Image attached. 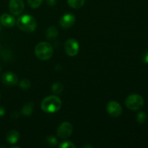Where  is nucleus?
I'll return each instance as SVG.
<instances>
[{"label":"nucleus","instance_id":"1","mask_svg":"<svg viewBox=\"0 0 148 148\" xmlns=\"http://www.w3.org/2000/svg\"><path fill=\"white\" fill-rule=\"evenodd\" d=\"M62 102L59 97L51 95L46 97L41 103V108L44 112L48 114L57 112L62 108Z\"/></svg>","mask_w":148,"mask_h":148},{"label":"nucleus","instance_id":"2","mask_svg":"<svg viewBox=\"0 0 148 148\" xmlns=\"http://www.w3.org/2000/svg\"><path fill=\"white\" fill-rule=\"evenodd\" d=\"M16 23L20 30L26 33L34 31L37 27L36 20L30 14H23L18 17Z\"/></svg>","mask_w":148,"mask_h":148},{"label":"nucleus","instance_id":"3","mask_svg":"<svg viewBox=\"0 0 148 148\" xmlns=\"http://www.w3.org/2000/svg\"><path fill=\"white\" fill-rule=\"evenodd\" d=\"M53 49L51 45L48 42H40L35 48V53L40 60H48L52 56Z\"/></svg>","mask_w":148,"mask_h":148},{"label":"nucleus","instance_id":"4","mask_svg":"<svg viewBox=\"0 0 148 148\" xmlns=\"http://www.w3.org/2000/svg\"><path fill=\"white\" fill-rule=\"evenodd\" d=\"M145 104L143 97L138 94H132L126 98L125 105L127 108L132 111H137L143 107Z\"/></svg>","mask_w":148,"mask_h":148},{"label":"nucleus","instance_id":"5","mask_svg":"<svg viewBox=\"0 0 148 148\" xmlns=\"http://www.w3.org/2000/svg\"><path fill=\"white\" fill-rule=\"evenodd\" d=\"M72 131H73V126L72 125V124L68 121H65L62 123L58 127L57 135L59 138L65 140L70 137Z\"/></svg>","mask_w":148,"mask_h":148},{"label":"nucleus","instance_id":"6","mask_svg":"<svg viewBox=\"0 0 148 148\" xmlns=\"http://www.w3.org/2000/svg\"><path fill=\"white\" fill-rule=\"evenodd\" d=\"M64 50L68 56H76L79 50V43L74 38L68 39V40H66L64 43Z\"/></svg>","mask_w":148,"mask_h":148},{"label":"nucleus","instance_id":"7","mask_svg":"<svg viewBox=\"0 0 148 148\" xmlns=\"http://www.w3.org/2000/svg\"><path fill=\"white\" fill-rule=\"evenodd\" d=\"M25 8L23 0H10L9 4V10L13 15H20Z\"/></svg>","mask_w":148,"mask_h":148},{"label":"nucleus","instance_id":"8","mask_svg":"<svg viewBox=\"0 0 148 148\" xmlns=\"http://www.w3.org/2000/svg\"><path fill=\"white\" fill-rule=\"evenodd\" d=\"M1 82L7 86H14L18 82V77L13 72H7L1 75Z\"/></svg>","mask_w":148,"mask_h":148},{"label":"nucleus","instance_id":"9","mask_svg":"<svg viewBox=\"0 0 148 148\" xmlns=\"http://www.w3.org/2000/svg\"><path fill=\"white\" fill-rule=\"evenodd\" d=\"M107 112L109 115L114 117H118L122 113L121 106L116 101H110L106 106Z\"/></svg>","mask_w":148,"mask_h":148},{"label":"nucleus","instance_id":"10","mask_svg":"<svg viewBox=\"0 0 148 148\" xmlns=\"http://www.w3.org/2000/svg\"><path fill=\"white\" fill-rule=\"evenodd\" d=\"M75 22V17L71 13L65 14L61 17L59 20V25L63 28H69L74 25Z\"/></svg>","mask_w":148,"mask_h":148},{"label":"nucleus","instance_id":"11","mask_svg":"<svg viewBox=\"0 0 148 148\" xmlns=\"http://www.w3.org/2000/svg\"><path fill=\"white\" fill-rule=\"evenodd\" d=\"M0 23L7 27H12L15 25L16 20L14 16L10 14H3L0 17Z\"/></svg>","mask_w":148,"mask_h":148},{"label":"nucleus","instance_id":"12","mask_svg":"<svg viewBox=\"0 0 148 148\" xmlns=\"http://www.w3.org/2000/svg\"><path fill=\"white\" fill-rule=\"evenodd\" d=\"M20 139V133L15 130H11L7 134V141L10 144L14 145L18 142Z\"/></svg>","mask_w":148,"mask_h":148},{"label":"nucleus","instance_id":"13","mask_svg":"<svg viewBox=\"0 0 148 148\" xmlns=\"http://www.w3.org/2000/svg\"><path fill=\"white\" fill-rule=\"evenodd\" d=\"M46 36L48 40H53L58 36V30L55 26H51L46 30Z\"/></svg>","mask_w":148,"mask_h":148},{"label":"nucleus","instance_id":"14","mask_svg":"<svg viewBox=\"0 0 148 148\" xmlns=\"http://www.w3.org/2000/svg\"><path fill=\"white\" fill-rule=\"evenodd\" d=\"M33 106H34V105H33V103L32 102L26 103L24 105V106H23V108H22V114L24 116H26L31 115L32 112L33 111Z\"/></svg>","mask_w":148,"mask_h":148},{"label":"nucleus","instance_id":"15","mask_svg":"<svg viewBox=\"0 0 148 148\" xmlns=\"http://www.w3.org/2000/svg\"><path fill=\"white\" fill-rule=\"evenodd\" d=\"M85 0H67V3L72 8L79 9L85 4Z\"/></svg>","mask_w":148,"mask_h":148},{"label":"nucleus","instance_id":"16","mask_svg":"<svg viewBox=\"0 0 148 148\" xmlns=\"http://www.w3.org/2000/svg\"><path fill=\"white\" fill-rule=\"evenodd\" d=\"M63 90H64L63 85L59 82H54L51 86V90L55 95H59V94L62 93Z\"/></svg>","mask_w":148,"mask_h":148},{"label":"nucleus","instance_id":"17","mask_svg":"<svg viewBox=\"0 0 148 148\" xmlns=\"http://www.w3.org/2000/svg\"><path fill=\"white\" fill-rule=\"evenodd\" d=\"M30 85H31V83H30V81L28 79H23V80L20 82V84H19L20 88L23 90L28 89L30 87Z\"/></svg>","mask_w":148,"mask_h":148},{"label":"nucleus","instance_id":"18","mask_svg":"<svg viewBox=\"0 0 148 148\" xmlns=\"http://www.w3.org/2000/svg\"><path fill=\"white\" fill-rule=\"evenodd\" d=\"M43 0H27L29 6L32 8H38L41 4Z\"/></svg>","mask_w":148,"mask_h":148},{"label":"nucleus","instance_id":"19","mask_svg":"<svg viewBox=\"0 0 148 148\" xmlns=\"http://www.w3.org/2000/svg\"><path fill=\"white\" fill-rule=\"evenodd\" d=\"M146 119H147V116H146L145 113L144 112L139 113L137 117V120L139 124H143V123H145V121H146Z\"/></svg>","mask_w":148,"mask_h":148},{"label":"nucleus","instance_id":"20","mask_svg":"<svg viewBox=\"0 0 148 148\" xmlns=\"http://www.w3.org/2000/svg\"><path fill=\"white\" fill-rule=\"evenodd\" d=\"M46 141H47L48 144H49V145L55 146L57 144V139H56L54 136H49V137L46 138Z\"/></svg>","mask_w":148,"mask_h":148},{"label":"nucleus","instance_id":"21","mask_svg":"<svg viewBox=\"0 0 148 148\" xmlns=\"http://www.w3.org/2000/svg\"><path fill=\"white\" fill-rule=\"evenodd\" d=\"M59 147L61 148H75V145H74V143H72V142L66 141L61 143V144L59 145Z\"/></svg>","mask_w":148,"mask_h":148},{"label":"nucleus","instance_id":"22","mask_svg":"<svg viewBox=\"0 0 148 148\" xmlns=\"http://www.w3.org/2000/svg\"><path fill=\"white\" fill-rule=\"evenodd\" d=\"M141 60L143 63L148 64V51H146L142 54Z\"/></svg>","mask_w":148,"mask_h":148},{"label":"nucleus","instance_id":"23","mask_svg":"<svg viewBox=\"0 0 148 148\" xmlns=\"http://www.w3.org/2000/svg\"><path fill=\"white\" fill-rule=\"evenodd\" d=\"M46 2L49 6H54L56 4V0H46Z\"/></svg>","mask_w":148,"mask_h":148},{"label":"nucleus","instance_id":"24","mask_svg":"<svg viewBox=\"0 0 148 148\" xmlns=\"http://www.w3.org/2000/svg\"><path fill=\"white\" fill-rule=\"evenodd\" d=\"M4 114H5V109L4 108V107L0 106V116H3Z\"/></svg>","mask_w":148,"mask_h":148},{"label":"nucleus","instance_id":"25","mask_svg":"<svg viewBox=\"0 0 148 148\" xmlns=\"http://www.w3.org/2000/svg\"><path fill=\"white\" fill-rule=\"evenodd\" d=\"M84 147H90V148H91V147H92V146H91V145H85V146H84Z\"/></svg>","mask_w":148,"mask_h":148},{"label":"nucleus","instance_id":"26","mask_svg":"<svg viewBox=\"0 0 148 148\" xmlns=\"http://www.w3.org/2000/svg\"><path fill=\"white\" fill-rule=\"evenodd\" d=\"M0 30H1V23H0Z\"/></svg>","mask_w":148,"mask_h":148},{"label":"nucleus","instance_id":"27","mask_svg":"<svg viewBox=\"0 0 148 148\" xmlns=\"http://www.w3.org/2000/svg\"><path fill=\"white\" fill-rule=\"evenodd\" d=\"M0 98H1V93H0Z\"/></svg>","mask_w":148,"mask_h":148}]
</instances>
